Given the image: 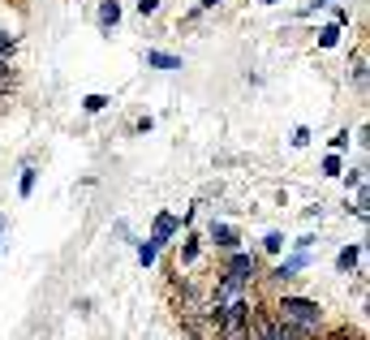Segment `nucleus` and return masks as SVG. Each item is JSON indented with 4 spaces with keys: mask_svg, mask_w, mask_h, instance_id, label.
<instances>
[{
    "mask_svg": "<svg viewBox=\"0 0 370 340\" xmlns=\"http://www.w3.org/2000/svg\"><path fill=\"white\" fill-rule=\"evenodd\" d=\"M276 310H280L276 319H280L284 327H293V332H298V340H306L310 332H318V323H323V314H318V306H314V302H306V298H284Z\"/></svg>",
    "mask_w": 370,
    "mask_h": 340,
    "instance_id": "nucleus-1",
    "label": "nucleus"
},
{
    "mask_svg": "<svg viewBox=\"0 0 370 340\" xmlns=\"http://www.w3.org/2000/svg\"><path fill=\"white\" fill-rule=\"evenodd\" d=\"M259 340H298V332L284 327L280 319H259Z\"/></svg>",
    "mask_w": 370,
    "mask_h": 340,
    "instance_id": "nucleus-2",
    "label": "nucleus"
},
{
    "mask_svg": "<svg viewBox=\"0 0 370 340\" xmlns=\"http://www.w3.org/2000/svg\"><path fill=\"white\" fill-rule=\"evenodd\" d=\"M254 272H259V258H254V254H241V250H237V254L229 258V276H241V280H250Z\"/></svg>",
    "mask_w": 370,
    "mask_h": 340,
    "instance_id": "nucleus-3",
    "label": "nucleus"
},
{
    "mask_svg": "<svg viewBox=\"0 0 370 340\" xmlns=\"http://www.w3.org/2000/svg\"><path fill=\"white\" fill-rule=\"evenodd\" d=\"M241 288H245V280H241V276H224V280H219V288H215V306L237 302V298H241Z\"/></svg>",
    "mask_w": 370,
    "mask_h": 340,
    "instance_id": "nucleus-4",
    "label": "nucleus"
},
{
    "mask_svg": "<svg viewBox=\"0 0 370 340\" xmlns=\"http://www.w3.org/2000/svg\"><path fill=\"white\" fill-rule=\"evenodd\" d=\"M302 267H306V254H293V258H288V263H280L271 276H276V280H293V272H302Z\"/></svg>",
    "mask_w": 370,
    "mask_h": 340,
    "instance_id": "nucleus-5",
    "label": "nucleus"
},
{
    "mask_svg": "<svg viewBox=\"0 0 370 340\" xmlns=\"http://www.w3.org/2000/svg\"><path fill=\"white\" fill-rule=\"evenodd\" d=\"M357 263H362V250H357V246H344V250H340V258H336L340 272H353Z\"/></svg>",
    "mask_w": 370,
    "mask_h": 340,
    "instance_id": "nucleus-6",
    "label": "nucleus"
},
{
    "mask_svg": "<svg viewBox=\"0 0 370 340\" xmlns=\"http://www.w3.org/2000/svg\"><path fill=\"white\" fill-rule=\"evenodd\" d=\"M146 65H155V69H181V56H168V52H146Z\"/></svg>",
    "mask_w": 370,
    "mask_h": 340,
    "instance_id": "nucleus-7",
    "label": "nucleus"
},
{
    "mask_svg": "<svg viewBox=\"0 0 370 340\" xmlns=\"http://www.w3.org/2000/svg\"><path fill=\"white\" fill-rule=\"evenodd\" d=\"M211 237H215V246H237V237H233V229H224V224H211Z\"/></svg>",
    "mask_w": 370,
    "mask_h": 340,
    "instance_id": "nucleus-8",
    "label": "nucleus"
},
{
    "mask_svg": "<svg viewBox=\"0 0 370 340\" xmlns=\"http://www.w3.org/2000/svg\"><path fill=\"white\" fill-rule=\"evenodd\" d=\"M172 229H177V220H172V215H160V220H155V241H168Z\"/></svg>",
    "mask_w": 370,
    "mask_h": 340,
    "instance_id": "nucleus-9",
    "label": "nucleus"
},
{
    "mask_svg": "<svg viewBox=\"0 0 370 340\" xmlns=\"http://www.w3.org/2000/svg\"><path fill=\"white\" fill-rule=\"evenodd\" d=\"M155 254H160V241H155V237H151V241H142V246H138V258H142L146 267L155 263Z\"/></svg>",
    "mask_w": 370,
    "mask_h": 340,
    "instance_id": "nucleus-10",
    "label": "nucleus"
},
{
    "mask_svg": "<svg viewBox=\"0 0 370 340\" xmlns=\"http://www.w3.org/2000/svg\"><path fill=\"white\" fill-rule=\"evenodd\" d=\"M100 17L108 22V26H116V22H121V5H116V0H104V9H100Z\"/></svg>",
    "mask_w": 370,
    "mask_h": 340,
    "instance_id": "nucleus-11",
    "label": "nucleus"
},
{
    "mask_svg": "<svg viewBox=\"0 0 370 340\" xmlns=\"http://www.w3.org/2000/svg\"><path fill=\"white\" fill-rule=\"evenodd\" d=\"M104 104H108V100H104V95H86V100H82V108H86V112H100Z\"/></svg>",
    "mask_w": 370,
    "mask_h": 340,
    "instance_id": "nucleus-12",
    "label": "nucleus"
},
{
    "mask_svg": "<svg viewBox=\"0 0 370 340\" xmlns=\"http://www.w3.org/2000/svg\"><path fill=\"white\" fill-rule=\"evenodd\" d=\"M155 9H160V0H138V13H142V17H151Z\"/></svg>",
    "mask_w": 370,
    "mask_h": 340,
    "instance_id": "nucleus-13",
    "label": "nucleus"
},
{
    "mask_svg": "<svg viewBox=\"0 0 370 340\" xmlns=\"http://www.w3.org/2000/svg\"><path fill=\"white\" fill-rule=\"evenodd\" d=\"M35 190V168H26V173H22V194H31Z\"/></svg>",
    "mask_w": 370,
    "mask_h": 340,
    "instance_id": "nucleus-14",
    "label": "nucleus"
},
{
    "mask_svg": "<svg viewBox=\"0 0 370 340\" xmlns=\"http://www.w3.org/2000/svg\"><path fill=\"white\" fill-rule=\"evenodd\" d=\"M263 246H267V250H280V246H284V237H280V233H267Z\"/></svg>",
    "mask_w": 370,
    "mask_h": 340,
    "instance_id": "nucleus-15",
    "label": "nucleus"
},
{
    "mask_svg": "<svg viewBox=\"0 0 370 340\" xmlns=\"http://www.w3.org/2000/svg\"><path fill=\"white\" fill-rule=\"evenodd\" d=\"M353 82H357V86L366 82V61H357V65H353Z\"/></svg>",
    "mask_w": 370,
    "mask_h": 340,
    "instance_id": "nucleus-16",
    "label": "nucleus"
},
{
    "mask_svg": "<svg viewBox=\"0 0 370 340\" xmlns=\"http://www.w3.org/2000/svg\"><path fill=\"white\" fill-rule=\"evenodd\" d=\"M323 5H332V0H310V5H306L302 13H314V9H323Z\"/></svg>",
    "mask_w": 370,
    "mask_h": 340,
    "instance_id": "nucleus-17",
    "label": "nucleus"
},
{
    "mask_svg": "<svg viewBox=\"0 0 370 340\" xmlns=\"http://www.w3.org/2000/svg\"><path fill=\"white\" fill-rule=\"evenodd\" d=\"M224 340H250V336H245V332H237V336H224Z\"/></svg>",
    "mask_w": 370,
    "mask_h": 340,
    "instance_id": "nucleus-18",
    "label": "nucleus"
},
{
    "mask_svg": "<svg viewBox=\"0 0 370 340\" xmlns=\"http://www.w3.org/2000/svg\"><path fill=\"white\" fill-rule=\"evenodd\" d=\"M0 237H5V215H0Z\"/></svg>",
    "mask_w": 370,
    "mask_h": 340,
    "instance_id": "nucleus-19",
    "label": "nucleus"
},
{
    "mask_svg": "<svg viewBox=\"0 0 370 340\" xmlns=\"http://www.w3.org/2000/svg\"><path fill=\"white\" fill-rule=\"evenodd\" d=\"M267 5H271V0H267Z\"/></svg>",
    "mask_w": 370,
    "mask_h": 340,
    "instance_id": "nucleus-20",
    "label": "nucleus"
}]
</instances>
